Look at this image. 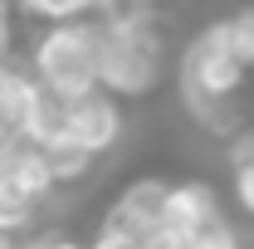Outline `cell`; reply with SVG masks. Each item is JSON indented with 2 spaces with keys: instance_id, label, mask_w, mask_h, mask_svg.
I'll list each match as a JSON object with an SVG mask.
<instances>
[{
  "instance_id": "obj_1",
  "label": "cell",
  "mask_w": 254,
  "mask_h": 249,
  "mask_svg": "<svg viewBox=\"0 0 254 249\" xmlns=\"http://www.w3.org/2000/svg\"><path fill=\"white\" fill-rule=\"evenodd\" d=\"M250 73L254 68H245V59L235 54L230 30H225V20H220V25H210V30H200L190 39L186 59H181V88H186V103L210 127L235 132L230 108H235V98H240V88H245Z\"/></svg>"
},
{
  "instance_id": "obj_2",
  "label": "cell",
  "mask_w": 254,
  "mask_h": 249,
  "mask_svg": "<svg viewBox=\"0 0 254 249\" xmlns=\"http://www.w3.org/2000/svg\"><path fill=\"white\" fill-rule=\"evenodd\" d=\"M98 59H103V25H83V20H68V25H49V30L34 39L30 49V73L59 98H88L98 93Z\"/></svg>"
},
{
  "instance_id": "obj_3",
  "label": "cell",
  "mask_w": 254,
  "mask_h": 249,
  "mask_svg": "<svg viewBox=\"0 0 254 249\" xmlns=\"http://www.w3.org/2000/svg\"><path fill=\"white\" fill-rule=\"evenodd\" d=\"M103 25V20H98ZM161 78V39L147 25H103V59H98V83L113 98H142Z\"/></svg>"
},
{
  "instance_id": "obj_4",
  "label": "cell",
  "mask_w": 254,
  "mask_h": 249,
  "mask_svg": "<svg viewBox=\"0 0 254 249\" xmlns=\"http://www.w3.org/2000/svg\"><path fill=\"white\" fill-rule=\"evenodd\" d=\"M166 195H171V181L166 176H137L127 181L113 205L103 210L98 230H118V235H132V240H152L161 230V215H166Z\"/></svg>"
},
{
  "instance_id": "obj_5",
  "label": "cell",
  "mask_w": 254,
  "mask_h": 249,
  "mask_svg": "<svg viewBox=\"0 0 254 249\" xmlns=\"http://www.w3.org/2000/svg\"><path fill=\"white\" fill-rule=\"evenodd\" d=\"M215 220H225L220 210V195L210 181H200V176H190V181H171V195H166V215H161V230L166 235H176V240H195V235H205Z\"/></svg>"
},
{
  "instance_id": "obj_6",
  "label": "cell",
  "mask_w": 254,
  "mask_h": 249,
  "mask_svg": "<svg viewBox=\"0 0 254 249\" xmlns=\"http://www.w3.org/2000/svg\"><path fill=\"white\" fill-rule=\"evenodd\" d=\"M68 137L78 147H88L93 156L113 152L123 142V108L113 93H88V98H68Z\"/></svg>"
},
{
  "instance_id": "obj_7",
  "label": "cell",
  "mask_w": 254,
  "mask_h": 249,
  "mask_svg": "<svg viewBox=\"0 0 254 249\" xmlns=\"http://www.w3.org/2000/svg\"><path fill=\"white\" fill-rule=\"evenodd\" d=\"M0 181L10 190H20L25 200H34V205H44V200L59 190L49 161H44V152H39L34 142H10V147H0Z\"/></svg>"
},
{
  "instance_id": "obj_8",
  "label": "cell",
  "mask_w": 254,
  "mask_h": 249,
  "mask_svg": "<svg viewBox=\"0 0 254 249\" xmlns=\"http://www.w3.org/2000/svg\"><path fill=\"white\" fill-rule=\"evenodd\" d=\"M39 93H44V83L34 73H20V68H5L0 73V147L25 142L30 118L39 108Z\"/></svg>"
},
{
  "instance_id": "obj_9",
  "label": "cell",
  "mask_w": 254,
  "mask_h": 249,
  "mask_svg": "<svg viewBox=\"0 0 254 249\" xmlns=\"http://www.w3.org/2000/svg\"><path fill=\"white\" fill-rule=\"evenodd\" d=\"M25 142L34 147H54V142H68V98L59 93H39V108H34L30 118V132H25Z\"/></svg>"
},
{
  "instance_id": "obj_10",
  "label": "cell",
  "mask_w": 254,
  "mask_h": 249,
  "mask_svg": "<svg viewBox=\"0 0 254 249\" xmlns=\"http://www.w3.org/2000/svg\"><path fill=\"white\" fill-rule=\"evenodd\" d=\"M44 152V161H49V171H54V186H78L88 171H93L98 156L88 152V147H78L73 137L68 142H54V147H39Z\"/></svg>"
},
{
  "instance_id": "obj_11",
  "label": "cell",
  "mask_w": 254,
  "mask_h": 249,
  "mask_svg": "<svg viewBox=\"0 0 254 249\" xmlns=\"http://www.w3.org/2000/svg\"><path fill=\"white\" fill-rule=\"evenodd\" d=\"M34 220H39V205L0 181V240H30Z\"/></svg>"
},
{
  "instance_id": "obj_12",
  "label": "cell",
  "mask_w": 254,
  "mask_h": 249,
  "mask_svg": "<svg viewBox=\"0 0 254 249\" xmlns=\"http://www.w3.org/2000/svg\"><path fill=\"white\" fill-rule=\"evenodd\" d=\"M230 195H235L240 215H245V220H254V152L235 161V171H230Z\"/></svg>"
},
{
  "instance_id": "obj_13",
  "label": "cell",
  "mask_w": 254,
  "mask_h": 249,
  "mask_svg": "<svg viewBox=\"0 0 254 249\" xmlns=\"http://www.w3.org/2000/svg\"><path fill=\"white\" fill-rule=\"evenodd\" d=\"M225 30H230V44H235V54L245 59V68H254V10L230 15V20H225Z\"/></svg>"
},
{
  "instance_id": "obj_14",
  "label": "cell",
  "mask_w": 254,
  "mask_h": 249,
  "mask_svg": "<svg viewBox=\"0 0 254 249\" xmlns=\"http://www.w3.org/2000/svg\"><path fill=\"white\" fill-rule=\"evenodd\" d=\"M103 25H147V0H103Z\"/></svg>"
},
{
  "instance_id": "obj_15",
  "label": "cell",
  "mask_w": 254,
  "mask_h": 249,
  "mask_svg": "<svg viewBox=\"0 0 254 249\" xmlns=\"http://www.w3.org/2000/svg\"><path fill=\"white\" fill-rule=\"evenodd\" d=\"M190 249H245V245H240V230H235L230 220H215L205 235L190 240Z\"/></svg>"
},
{
  "instance_id": "obj_16",
  "label": "cell",
  "mask_w": 254,
  "mask_h": 249,
  "mask_svg": "<svg viewBox=\"0 0 254 249\" xmlns=\"http://www.w3.org/2000/svg\"><path fill=\"white\" fill-rule=\"evenodd\" d=\"M20 249H93V245H83V240H73V235H64V230H34Z\"/></svg>"
},
{
  "instance_id": "obj_17",
  "label": "cell",
  "mask_w": 254,
  "mask_h": 249,
  "mask_svg": "<svg viewBox=\"0 0 254 249\" xmlns=\"http://www.w3.org/2000/svg\"><path fill=\"white\" fill-rule=\"evenodd\" d=\"M93 249H147V240H132V235H118V230H93Z\"/></svg>"
},
{
  "instance_id": "obj_18",
  "label": "cell",
  "mask_w": 254,
  "mask_h": 249,
  "mask_svg": "<svg viewBox=\"0 0 254 249\" xmlns=\"http://www.w3.org/2000/svg\"><path fill=\"white\" fill-rule=\"evenodd\" d=\"M147 249H190L186 240H176V235H166V230H157L152 240H147Z\"/></svg>"
},
{
  "instance_id": "obj_19",
  "label": "cell",
  "mask_w": 254,
  "mask_h": 249,
  "mask_svg": "<svg viewBox=\"0 0 254 249\" xmlns=\"http://www.w3.org/2000/svg\"><path fill=\"white\" fill-rule=\"evenodd\" d=\"M0 249H10V240H0Z\"/></svg>"
}]
</instances>
